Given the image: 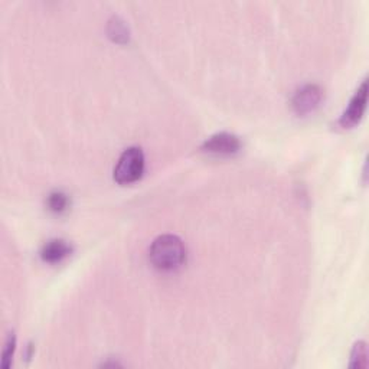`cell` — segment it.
Returning <instances> with one entry per match:
<instances>
[{"mask_svg": "<svg viewBox=\"0 0 369 369\" xmlns=\"http://www.w3.org/2000/svg\"><path fill=\"white\" fill-rule=\"evenodd\" d=\"M149 258L153 267L161 271H175L187 261V249L179 237L165 234L151 242Z\"/></svg>", "mask_w": 369, "mask_h": 369, "instance_id": "cell-1", "label": "cell"}, {"mask_svg": "<svg viewBox=\"0 0 369 369\" xmlns=\"http://www.w3.org/2000/svg\"><path fill=\"white\" fill-rule=\"evenodd\" d=\"M144 172V155L140 147H129L121 153L114 168V180L120 184H130L139 180Z\"/></svg>", "mask_w": 369, "mask_h": 369, "instance_id": "cell-2", "label": "cell"}, {"mask_svg": "<svg viewBox=\"0 0 369 369\" xmlns=\"http://www.w3.org/2000/svg\"><path fill=\"white\" fill-rule=\"evenodd\" d=\"M366 99H368V82L363 81L361 88L355 92V96L349 101L348 108L344 111L342 117L339 118V126L342 129H352L361 121L366 108Z\"/></svg>", "mask_w": 369, "mask_h": 369, "instance_id": "cell-3", "label": "cell"}, {"mask_svg": "<svg viewBox=\"0 0 369 369\" xmlns=\"http://www.w3.org/2000/svg\"><path fill=\"white\" fill-rule=\"evenodd\" d=\"M241 142L231 133H218L211 136L202 146V151L215 156H231L239 150Z\"/></svg>", "mask_w": 369, "mask_h": 369, "instance_id": "cell-4", "label": "cell"}, {"mask_svg": "<svg viewBox=\"0 0 369 369\" xmlns=\"http://www.w3.org/2000/svg\"><path fill=\"white\" fill-rule=\"evenodd\" d=\"M322 97V89L318 85H304L293 97V108L297 114H309L320 106Z\"/></svg>", "mask_w": 369, "mask_h": 369, "instance_id": "cell-5", "label": "cell"}, {"mask_svg": "<svg viewBox=\"0 0 369 369\" xmlns=\"http://www.w3.org/2000/svg\"><path fill=\"white\" fill-rule=\"evenodd\" d=\"M73 251L71 245L64 239H51L48 241L41 251V257L45 263L55 264L67 258Z\"/></svg>", "mask_w": 369, "mask_h": 369, "instance_id": "cell-6", "label": "cell"}, {"mask_svg": "<svg viewBox=\"0 0 369 369\" xmlns=\"http://www.w3.org/2000/svg\"><path fill=\"white\" fill-rule=\"evenodd\" d=\"M108 34L110 38H113L115 42H127L129 41V30L125 25V22H121L120 19H113L108 25Z\"/></svg>", "mask_w": 369, "mask_h": 369, "instance_id": "cell-7", "label": "cell"}, {"mask_svg": "<svg viewBox=\"0 0 369 369\" xmlns=\"http://www.w3.org/2000/svg\"><path fill=\"white\" fill-rule=\"evenodd\" d=\"M366 358H368V349L365 342H358L354 346L352 355H351V368H366Z\"/></svg>", "mask_w": 369, "mask_h": 369, "instance_id": "cell-8", "label": "cell"}, {"mask_svg": "<svg viewBox=\"0 0 369 369\" xmlns=\"http://www.w3.org/2000/svg\"><path fill=\"white\" fill-rule=\"evenodd\" d=\"M48 206L52 212H64L68 206V196L63 192H54L48 198Z\"/></svg>", "mask_w": 369, "mask_h": 369, "instance_id": "cell-9", "label": "cell"}, {"mask_svg": "<svg viewBox=\"0 0 369 369\" xmlns=\"http://www.w3.org/2000/svg\"><path fill=\"white\" fill-rule=\"evenodd\" d=\"M15 349H16V337H15L13 333H9L8 339H6V344H5L4 354H2V368L4 369H8L11 366Z\"/></svg>", "mask_w": 369, "mask_h": 369, "instance_id": "cell-10", "label": "cell"}]
</instances>
